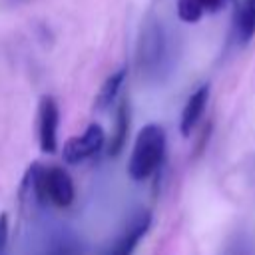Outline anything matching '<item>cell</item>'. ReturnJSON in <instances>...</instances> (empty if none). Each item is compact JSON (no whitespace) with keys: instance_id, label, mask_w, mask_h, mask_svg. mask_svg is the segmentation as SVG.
Here are the masks:
<instances>
[{"instance_id":"obj_1","label":"cell","mask_w":255,"mask_h":255,"mask_svg":"<svg viewBox=\"0 0 255 255\" xmlns=\"http://www.w3.org/2000/svg\"><path fill=\"white\" fill-rule=\"evenodd\" d=\"M173 62L175 50L167 28L157 16L147 14V18L141 22L135 48V64L141 78L149 82H161L169 76Z\"/></svg>"},{"instance_id":"obj_2","label":"cell","mask_w":255,"mask_h":255,"mask_svg":"<svg viewBox=\"0 0 255 255\" xmlns=\"http://www.w3.org/2000/svg\"><path fill=\"white\" fill-rule=\"evenodd\" d=\"M24 187H28L42 205L52 203L56 207H70L74 201L72 177L58 165L42 167L40 163H34L26 173Z\"/></svg>"},{"instance_id":"obj_3","label":"cell","mask_w":255,"mask_h":255,"mask_svg":"<svg viewBox=\"0 0 255 255\" xmlns=\"http://www.w3.org/2000/svg\"><path fill=\"white\" fill-rule=\"evenodd\" d=\"M165 153V131L157 124H147L139 129L129 163H128V173L135 181L147 179L159 165Z\"/></svg>"},{"instance_id":"obj_4","label":"cell","mask_w":255,"mask_h":255,"mask_svg":"<svg viewBox=\"0 0 255 255\" xmlns=\"http://www.w3.org/2000/svg\"><path fill=\"white\" fill-rule=\"evenodd\" d=\"M106 135L98 124H90L82 135H74L64 143L62 155L68 163H78L88 157H94L104 147Z\"/></svg>"},{"instance_id":"obj_5","label":"cell","mask_w":255,"mask_h":255,"mask_svg":"<svg viewBox=\"0 0 255 255\" xmlns=\"http://www.w3.org/2000/svg\"><path fill=\"white\" fill-rule=\"evenodd\" d=\"M60 110L52 96H44L38 106V139L44 153H54L58 147Z\"/></svg>"},{"instance_id":"obj_6","label":"cell","mask_w":255,"mask_h":255,"mask_svg":"<svg viewBox=\"0 0 255 255\" xmlns=\"http://www.w3.org/2000/svg\"><path fill=\"white\" fill-rule=\"evenodd\" d=\"M151 225V213L147 209L137 211L126 225V229L120 233V237L116 239V243L106 251V255H131L133 249L137 247V243L141 241V237L147 233Z\"/></svg>"},{"instance_id":"obj_7","label":"cell","mask_w":255,"mask_h":255,"mask_svg":"<svg viewBox=\"0 0 255 255\" xmlns=\"http://www.w3.org/2000/svg\"><path fill=\"white\" fill-rule=\"evenodd\" d=\"M207 100H209V84H203L199 86L187 100L183 112H181V122H179V131L183 137L191 135L193 128L197 126V122L201 120L203 112H205V106H207Z\"/></svg>"},{"instance_id":"obj_8","label":"cell","mask_w":255,"mask_h":255,"mask_svg":"<svg viewBox=\"0 0 255 255\" xmlns=\"http://www.w3.org/2000/svg\"><path fill=\"white\" fill-rule=\"evenodd\" d=\"M255 36V0H241L235 6L233 38L239 46H247Z\"/></svg>"},{"instance_id":"obj_9","label":"cell","mask_w":255,"mask_h":255,"mask_svg":"<svg viewBox=\"0 0 255 255\" xmlns=\"http://www.w3.org/2000/svg\"><path fill=\"white\" fill-rule=\"evenodd\" d=\"M128 131H129V104L128 100L124 98L118 106V114H116V128H114V133L110 137V145H108V153L112 157L120 155V151L124 149L126 145V139H128Z\"/></svg>"},{"instance_id":"obj_10","label":"cell","mask_w":255,"mask_h":255,"mask_svg":"<svg viewBox=\"0 0 255 255\" xmlns=\"http://www.w3.org/2000/svg\"><path fill=\"white\" fill-rule=\"evenodd\" d=\"M126 76H128V70H126V68H120V70H116L112 76L106 78V82L102 84V88H100V92H98V96H96V102H94L96 110L102 112V110H108V108L114 104V100H116L118 94H120V88L124 86Z\"/></svg>"},{"instance_id":"obj_11","label":"cell","mask_w":255,"mask_h":255,"mask_svg":"<svg viewBox=\"0 0 255 255\" xmlns=\"http://www.w3.org/2000/svg\"><path fill=\"white\" fill-rule=\"evenodd\" d=\"M221 255H255V237L249 229H237L225 243Z\"/></svg>"},{"instance_id":"obj_12","label":"cell","mask_w":255,"mask_h":255,"mask_svg":"<svg viewBox=\"0 0 255 255\" xmlns=\"http://www.w3.org/2000/svg\"><path fill=\"white\" fill-rule=\"evenodd\" d=\"M205 14L203 6L199 0H177V16L179 20L193 24L197 20H201V16Z\"/></svg>"},{"instance_id":"obj_13","label":"cell","mask_w":255,"mask_h":255,"mask_svg":"<svg viewBox=\"0 0 255 255\" xmlns=\"http://www.w3.org/2000/svg\"><path fill=\"white\" fill-rule=\"evenodd\" d=\"M42 255H82V249L74 241V237L60 235V237H56V241H52V245Z\"/></svg>"},{"instance_id":"obj_14","label":"cell","mask_w":255,"mask_h":255,"mask_svg":"<svg viewBox=\"0 0 255 255\" xmlns=\"http://www.w3.org/2000/svg\"><path fill=\"white\" fill-rule=\"evenodd\" d=\"M6 243H8V215L2 213L0 215V255H4Z\"/></svg>"},{"instance_id":"obj_15","label":"cell","mask_w":255,"mask_h":255,"mask_svg":"<svg viewBox=\"0 0 255 255\" xmlns=\"http://www.w3.org/2000/svg\"><path fill=\"white\" fill-rule=\"evenodd\" d=\"M199 2H201V6H203L205 12L213 14V12H219V10L225 6L227 0H199Z\"/></svg>"},{"instance_id":"obj_16","label":"cell","mask_w":255,"mask_h":255,"mask_svg":"<svg viewBox=\"0 0 255 255\" xmlns=\"http://www.w3.org/2000/svg\"><path fill=\"white\" fill-rule=\"evenodd\" d=\"M231 2H233V4H235V6H237V4H239V2H241V0H231Z\"/></svg>"}]
</instances>
